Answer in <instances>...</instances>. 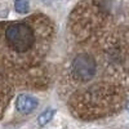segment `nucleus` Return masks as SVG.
<instances>
[{"instance_id": "nucleus-5", "label": "nucleus", "mask_w": 129, "mask_h": 129, "mask_svg": "<svg viewBox=\"0 0 129 129\" xmlns=\"http://www.w3.org/2000/svg\"><path fill=\"white\" fill-rule=\"evenodd\" d=\"M14 8L18 13H27L28 9H30V4H28L27 0H16Z\"/></svg>"}, {"instance_id": "nucleus-2", "label": "nucleus", "mask_w": 129, "mask_h": 129, "mask_svg": "<svg viewBox=\"0 0 129 129\" xmlns=\"http://www.w3.org/2000/svg\"><path fill=\"white\" fill-rule=\"evenodd\" d=\"M95 71H97V64L94 59L87 53L78 54L74 58L71 64V72L76 80L89 81L95 75Z\"/></svg>"}, {"instance_id": "nucleus-6", "label": "nucleus", "mask_w": 129, "mask_h": 129, "mask_svg": "<svg viewBox=\"0 0 129 129\" xmlns=\"http://www.w3.org/2000/svg\"><path fill=\"white\" fill-rule=\"evenodd\" d=\"M128 109H129V105H128Z\"/></svg>"}, {"instance_id": "nucleus-1", "label": "nucleus", "mask_w": 129, "mask_h": 129, "mask_svg": "<svg viewBox=\"0 0 129 129\" xmlns=\"http://www.w3.org/2000/svg\"><path fill=\"white\" fill-rule=\"evenodd\" d=\"M8 45L18 53H25L32 48L35 43L34 31L26 23H13L5 31Z\"/></svg>"}, {"instance_id": "nucleus-3", "label": "nucleus", "mask_w": 129, "mask_h": 129, "mask_svg": "<svg viewBox=\"0 0 129 129\" xmlns=\"http://www.w3.org/2000/svg\"><path fill=\"white\" fill-rule=\"evenodd\" d=\"M38 101L31 95L21 94L17 98V110L21 114H30L38 107Z\"/></svg>"}, {"instance_id": "nucleus-4", "label": "nucleus", "mask_w": 129, "mask_h": 129, "mask_svg": "<svg viewBox=\"0 0 129 129\" xmlns=\"http://www.w3.org/2000/svg\"><path fill=\"white\" fill-rule=\"evenodd\" d=\"M54 110L53 109H48V110H45L44 112H41L40 115H39V117H38V123H39V125H47L52 119H53V116H54Z\"/></svg>"}]
</instances>
